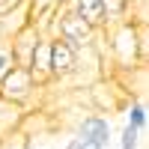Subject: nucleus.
<instances>
[{
  "instance_id": "obj_8",
  "label": "nucleus",
  "mask_w": 149,
  "mask_h": 149,
  "mask_svg": "<svg viewBox=\"0 0 149 149\" xmlns=\"http://www.w3.org/2000/svg\"><path fill=\"white\" fill-rule=\"evenodd\" d=\"M69 9H74L86 24H93L95 30L107 27V18H104V9H102V0H69Z\"/></svg>"
},
{
  "instance_id": "obj_6",
  "label": "nucleus",
  "mask_w": 149,
  "mask_h": 149,
  "mask_svg": "<svg viewBox=\"0 0 149 149\" xmlns=\"http://www.w3.org/2000/svg\"><path fill=\"white\" fill-rule=\"evenodd\" d=\"M78 72V51L60 36L51 39V78H69Z\"/></svg>"
},
{
  "instance_id": "obj_15",
  "label": "nucleus",
  "mask_w": 149,
  "mask_h": 149,
  "mask_svg": "<svg viewBox=\"0 0 149 149\" xmlns=\"http://www.w3.org/2000/svg\"><path fill=\"white\" fill-rule=\"evenodd\" d=\"M6 149H18V146H6Z\"/></svg>"
},
{
  "instance_id": "obj_1",
  "label": "nucleus",
  "mask_w": 149,
  "mask_h": 149,
  "mask_svg": "<svg viewBox=\"0 0 149 149\" xmlns=\"http://www.w3.org/2000/svg\"><path fill=\"white\" fill-rule=\"evenodd\" d=\"M110 39V57L119 69H137L146 63V24L119 18L113 27L107 30Z\"/></svg>"
},
{
  "instance_id": "obj_10",
  "label": "nucleus",
  "mask_w": 149,
  "mask_h": 149,
  "mask_svg": "<svg viewBox=\"0 0 149 149\" xmlns=\"http://www.w3.org/2000/svg\"><path fill=\"white\" fill-rule=\"evenodd\" d=\"M128 6L131 0H102V9H104V18L107 21H119L128 15Z\"/></svg>"
},
{
  "instance_id": "obj_2",
  "label": "nucleus",
  "mask_w": 149,
  "mask_h": 149,
  "mask_svg": "<svg viewBox=\"0 0 149 149\" xmlns=\"http://www.w3.org/2000/svg\"><path fill=\"white\" fill-rule=\"evenodd\" d=\"M95 27L93 24H86L74 9H69V3L63 6V9H57V15H54V33H51V39L54 36H60L63 42H69L74 51H81V48H86V45H93V39H95Z\"/></svg>"
},
{
  "instance_id": "obj_14",
  "label": "nucleus",
  "mask_w": 149,
  "mask_h": 149,
  "mask_svg": "<svg viewBox=\"0 0 149 149\" xmlns=\"http://www.w3.org/2000/svg\"><path fill=\"white\" fill-rule=\"evenodd\" d=\"M63 149H84V140L78 137V134H74V137H72V140H69V143H66Z\"/></svg>"
},
{
  "instance_id": "obj_9",
  "label": "nucleus",
  "mask_w": 149,
  "mask_h": 149,
  "mask_svg": "<svg viewBox=\"0 0 149 149\" xmlns=\"http://www.w3.org/2000/svg\"><path fill=\"white\" fill-rule=\"evenodd\" d=\"M125 122L134 125L137 131H146V104L143 102H131L125 107Z\"/></svg>"
},
{
  "instance_id": "obj_4",
  "label": "nucleus",
  "mask_w": 149,
  "mask_h": 149,
  "mask_svg": "<svg viewBox=\"0 0 149 149\" xmlns=\"http://www.w3.org/2000/svg\"><path fill=\"white\" fill-rule=\"evenodd\" d=\"M110 134H113V125H110V119L102 116V113H86L78 122V137L84 143H95V146L107 149L110 146Z\"/></svg>"
},
{
  "instance_id": "obj_12",
  "label": "nucleus",
  "mask_w": 149,
  "mask_h": 149,
  "mask_svg": "<svg viewBox=\"0 0 149 149\" xmlns=\"http://www.w3.org/2000/svg\"><path fill=\"white\" fill-rule=\"evenodd\" d=\"M12 66H18L15 63V57H12V48L6 45V42H0V78L12 69Z\"/></svg>"
},
{
  "instance_id": "obj_13",
  "label": "nucleus",
  "mask_w": 149,
  "mask_h": 149,
  "mask_svg": "<svg viewBox=\"0 0 149 149\" xmlns=\"http://www.w3.org/2000/svg\"><path fill=\"white\" fill-rule=\"evenodd\" d=\"M24 0H0V15H9L12 9H18Z\"/></svg>"
},
{
  "instance_id": "obj_7",
  "label": "nucleus",
  "mask_w": 149,
  "mask_h": 149,
  "mask_svg": "<svg viewBox=\"0 0 149 149\" xmlns=\"http://www.w3.org/2000/svg\"><path fill=\"white\" fill-rule=\"evenodd\" d=\"M30 74H33V84L36 86H42L51 81V36H42L39 45L33 48V54H30V63H27Z\"/></svg>"
},
{
  "instance_id": "obj_11",
  "label": "nucleus",
  "mask_w": 149,
  "mask_h": 149,
  "mask_svg": "<svg viewBox=\"0 0 149 149\" xmlns=\"http://www.w3.org/2000/svg\"><path fill=\"white\" fill-rule=\"evenodd\" d=\"M140 137H143V131H137L134 125L125 122V128L119 131V149H140Z\"/></svg>"
},
{
  "instance_id": "obj_5",
  "label": "nucleus",
  "mask_w": 149,
  "mask_h": 149,
  "mask_svg": "<svg viewBox=\"0 0 149 149\" xmlns=\"http://www.w3.org/2000/svg\"><path fill=\"white\" fill-rule=\"evenodd\" d=\"M39 39H42V33L36 30L33 21H24L21 27L12 33L9 48H12V57H15L18 66H27V63H30V54H33V48L39 45Z\"/></svg>"
},
{
  "instance_id": "obj_3",
  "label": "nucleus",
  "mask_w": 149,
  "mask_h": 149,
  "mask_svg": "<svg viewBox=\"0 0 149 149\" xmlns=\"http://www.w3.org/2000/svg\"><path fill=\"white\" fill-rule=\"evenodd\" d=\"M36 84H33V74L27 66H12L3 78H0V98L12 104H24L27 98L33 95Z\"/></svg>"
}]
</instances>
